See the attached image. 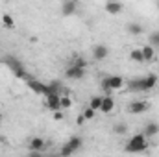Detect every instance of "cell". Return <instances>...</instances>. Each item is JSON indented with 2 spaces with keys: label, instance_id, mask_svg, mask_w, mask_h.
<instances>
[{
  "label": "cell",
  "instance_id": "14",
  "mask_svg": "<svg viewBox=\"0 0 159 157\" xmlns=\"http://www.w3.org/2000/svg\"><path fill=\"white\" fill-rule=\"evenodd\" d=\"M159 133V124L157 122H148L146 128H144V135L146 137H156Z\"/></svg>",
  "mask_w": 159,
  "mask_h": 157
},
{
  "label": "cell",
  "instance_id": "26",
  "mask_svg": "<svg viewBox=\"0 0 159 157\" xmlns=\"http://www.w3.org/2000/svg\"><path fill=\"white\" fill-rule=\"evenodd\" d=\"M59 154H61V155H65V157H69V155H72V154H76V152H74V150L65 142V144H63V148L59 150Z\"/></svg>",
  "mask_w": 159,
  "mask_h": 157
},
{
  "label": "cell",
  "instance_id": "7",
  "mask_svg": "<svg viewBox=\"0 0 159 157\" xmlns=\"http://www.w3.org/2000/svg\"><path fill=\"white\" fill-rule=\"evenodd\" d=\"M113 109H115V100L111 98V94H107V96H102L100 113H104V115H109V113H113Z\"/></svg>",
  "mask_w": 159,
  "mask_h": 157
},
{
  "label": "cell",
  "instance_id": "27",
  "mask_svg": "<svg viewBox=\"0 0 159 157\" xmlns=\"http://www.w3.org/2000/svg\"><path fill=\"white\" fill-rule=\"evenodd\" d=\"M74 65H78V67H81V69H87V61H85V59H83L81 56L74 59Z\"/></svg>",
  "mask_w": 159,
  "mask_h": 157
},
{
  "label": "cell",
  "instance_id": "30",
  "mask_svg": "<svg viewBox=\"0 0 159 157\" xmlns=\"http://www.w3.org/2000/svg\"><path fill=\"white\" fill-rule=\"evenodd\" d=\"M83 122H85V117H83V115H78V118H76V124H78V126H81Z\"/></svg>",
  "mask_w": 159,
  "mask_h": 157
},
{
  "label": "cell",
  "instance_id": "18",
  "mask_svg": "<svg viewBox=\"0 0 159 157\" xmlns=\"http://www.w3.org/2000/svg\"><path fill=\"white\" fill-rule=\"evenodd\" d=\"M81 142H83V141H81V137H78V135H74V137H70V139L67 141V144H69L74 152H78L80 148H81Z\"/></svg>",
  "mask_w": 159,
  "mask_h": 157
},
{
  "label": "cell",
  "instance_id": "22",
  "mask_svg": "<svg viewBox=\"0 0 159 157\" xmlns=\"http://www.w3.org/2000/svg\"><path fill=\"white\" fill-rule=\"evenodd\" d=\"M100 105H102V96H91L89 107H93L94 111H100Z\"/></svg>",
  "mask_w": 159,
  "mask_h": 157
},
{
  "label": "cell",
  "instance_id": "31",
  "mask_svg": "<svg viewBox=\"0 0 159 157\" xmlns=\"http://www.w3.org/2000/svg\"><path fill=\"white\" fill-rule=\"evenodd\" d=\"M61 2H78V0H61Z\"/></svg>",
  "mask_w": 159,
  "mask_h": 157
},
{
  "label": "cell",
  "instance_id": "17",
  "mask_svg": "<svg viewBox=\"0 0 159 157\" xmlns=\"http://www.w3.org/2000/svg\"><path fill=\"white\" fill-rule=\"evenodd\" d=\"M4 63H6L11 70H17V69H20V67H22V63H20L19 59H15L13 56H7V57L4 59Z\"/></svg>",
  "mask_w": 159,
  "mask_h": 157
},
{
  "label": "cell",
  "instance_id": "33",
  "mask_svg": "<svg viewBox=\"0 0 159 157\" xmlns=\"http://www.w3.org/2000/svg\"><path fill=\"white\" fill-rule=\"evenodd\" d=\"M0 2H2V0H0Z\"/></svg>",
  "mask_w": 159,
  "mask_h": 157
},
{
  "label": "cell",
  "instance_id": "23",
  "mask_svg": "<svg viewBox=\"0 0 159 157\" xmlns=\"http://www.w3.org/2000/svg\"><path fill=\"white\" fill-rule=\"evenodd\" d=\"M13 74L17 76V78H20V79H24V81H28V79H32V76L24 70V67H20V69H17V70H13Z\"/></svg>",
  "mask_w": 159,
  "mask_h": 157
},
{
  "label": "cell",
  "instance_id": "10",
  "mask_svg": "<svg viewBox=\"0 0 159 157\" xmlns=\"http://www.w3.org/2000/svg\"><path fill=\"white\" fill-rule=\"evenodd\" d=\"M52 92H56V94H65V87H63V83H61L59 79H54V81L46 83V94H52ZM46 94H44V96H46Z\"/></svg>",
  "mask_w": 159,
  "mask_h": 157
},
{
  "label": "cell",
  "instance_id": "24",
  "mask_svg": "<svg viewBox=\"0 0 159 157\" xmlns=\"http://www.w3.org/2000/svg\"><path fill=\"white\" fill-rule=\"evenodd\" d=\"M113 131H115L117 135H126V133H128V124H124V122H119V124H115Z\"/></svg>",
  "mask_w": 159,
  "mask_h": 157
},
{
  "label": "cell",
  "instance_id": "20",
  "mask_svg": "<svg viewBox=\"0 0 159 157\" xmlns=\"http://www.w3.org/2000/svg\"><path fill=\"white\" fill-rule=\"evenodd\" d=\"M2 24H4L7 30H13V28H15V20H13V17H11V15H7V13H4V15H2Z\"/></svg>",
  "mask_w": 159,
  "mask_h": 157
},
{
  "label": "cell",
  "instance_id": "16",
  "mask_svg": "<svg viewBox=\"0 0 159 157\" xmlns=\"http://www.w3.org/2000/svg\"><path fill=\"white\" fill-rule=\"evenodd\" d=\"M129 59L135 61V63H144V56H143V50L141 48H133L129 52Z\"/></svg>",
  "mask_w": 159,
  "mask_h": 157
},
{
  "label": "cell",
  "instance_id": "5",
  "mask_svg": "<svg viewBox=\"0 0 159 157\" xmlns=\"http://www.w3.org/2000/svg\"><path fill=\"white\" fill-rule=\"evenodd\" d=\"M65 78L67 79H83L85 78V69H81V67H78V65H70L67 70H65Z\"/></svg>",
  "mask_w": 159,
  "mask_h": 157
},
{
  "label": "cell",
  "instance_id": "11",
  "mask_svg": "<svg viewBox=\"0 0 159 157\" xmlns=\"http://www.w3.org/2000/svg\"><path fill=\"white\" fill-rule=\"evenodd\" d=\"M44 146H46V141H44L43 137H34V139L30 141V150H32V154H39V152H43Z\"/></svg>",
  "mask_w": 159,
  "mask_h": 157
},
{
  "label": "cell",
  "instance_id": "29",
  "mask_svg": "<svg viewBox=\"0 0 159 157\" xmlns=\"http://www.w3.org/2000/svg\"><path fill=\"white\" fill-rule=\"evenodd\" d=\"M63 113H61V109H57V111H54V120H63Z\"/></svg>",
  "mask_w": 159,
  "mask_h": 157
},
{
  "label": "cell",
  "instance_id": "32",
  "mask_svg": "<svg viewBox=\"0 0 159 157\" xmlns=\"http://www.w3.org/2000/svg\"><path fill=\"white\" fill-rule=\"evenodd\" d=\"M157 9H159V0H157Z\"/></svg>",
  "mask_w": 159,
  "mask_h": 157
},
{
  "label": "cell",
  "instance_id": "28",
  "mask_svg": "<svg viewBox=\"0 0 159 157\" xmlns=\"http://www.w3.org/2000/svg\"><path fill=\"white\" fill-rule=\"evenodd\" d=\"M150 44H152V46H159V32L150 35Z\"/></svg>",
  "mask_w": 159,
  "mask_h": 157
},
{
  "label": "cell",
  "instance_id": "15",
  "mask_svg": "<svg viewBox=\"0 0 159 157\" xmlns=\"http://www.w3.org/2000/svg\"><path fill=\"white\" fill-rule=\"evenodd\" d=\"M141 50H143L144 61H154V57H156V48H154L152 44H146V46H143Z\"/></svg>",
  "mask_w": 159,
  "mask_h": 157
},
{
  "label": "cell",
  "instance_id": "25",
  "mask_svg": "<svg viewBox=\"0 0 159 157\" xmlns=\"http://www.w3.org/2000/svg\"><path fill=\"white\" fill-rule=\"evenodd\" d=\"M96 113H98V111H94L93 107H89V105H87V107L83 109V113H81V115L85 117V120H93V118H94V115H96Z\"/></svg>",
  "mask_w": 159,
  "mask_h": 157
},
{
  "label": "cell",
  "instance_id": "2",
  "mask_svg": "<svg viewBox=\"0 0 159 157\" xmlns=\"http://www.w3.org/2000/svg\"><path fill=\"white\" fill-rule=\"evenodd\" d=\"M156 85H157V76H156V74H148V76H144V78H139V79H133V81H129L128 89H131V91H141V92H146V91H152Z\"/></svg>",
  "mask_w": 159,
  "mask_h": 157
},
{
  "label": "cell",
  "instance_id": "9",
  "mask_svg": "<svg viewBox=\"0 0 159 157\" xmlns=\"http://www.w3.org/2000/svg\"><path fill=\"white\" fill-rule=\"evenodd\" d=\"M107 56H109V48H107L106 44H96V46L93 48V57H94L96 61H104Z\"/></svg>",
  "mask_w": 159,
  "mask_h": 157
},
{
  "label": "cell",
  "instance_id": "1",
  "mask_svg": "<svg viewBox=\"0 0 159 157\" xmlns=\"http://www.w3.org/2000/svg\"><path fill=\"white\" fill-rule=\"evenodd\" d=\"M148 137L144 135V133H135V135H131V139L126 142V152H129V154H143V152H146L148 150Z\"/></svg>",
  "mask_w": 159,
  "mask_h": 157
},
{
  "label": "cell",
  "instance_id": "21",
  "mask_svg": "<svg viewBox=\"0 0 159 157\" xmlns=\"http://www.w3.org/2000/svg\"><path fill=\"white\" fill-rule=\"evenodd\" d=\"M128 32H129L131 35H141V34H143V26L137 24V22H129V24H128Z\"/></svg>",
  "mask_w": 159,
  "mask_h": 157
},
{
  "label": "cell",
  "instance_id": "6",
  "mask_svg": "<svg viewBox=\"0 0 159 157\" xmlns=\"http://www.w3.org/2000/svg\"><path fill=\"white\" fill-rule=\"evenodd\" d=\"M59 96H61V94H56V92H52V94H46V96H44V104H46V107H48L52 113H54V111H57V109H61Z\"/></svg>",
  "mask_w": 159,
  "mask_h": 157
},
{
  "label": "cell",
  "instance_id": "19",
  "mask_svg": "<svg viewBox=\"0 0 159 157\" xmlns=\"http://www.w3.org/2000/svg\"><path fill=\"white\" fill-rule=\"evenodd\" d=\"M59 104H61V109H70L72 107V98L69 96V94H61L59 96Z\"/></svg>",
  "mask_w": 159,
  "mask_h": 157
},
{
  "label": "cell",
  "instance_id": "8",
  "mask_svg": "<svg viewBox=\"0 0 159 157\" xmlns=\"http://www.w3.org/2000/svg\"><path fill=\"white\" fill-rule=\"evenodd\" d=\"M28 83V87L35 92V94H41V96H44L46 94V83H43V81H39V79H28L26 81Z\"/></svg>",
  "mask_w": 159,
  "mask_h": 157
},
{
  "label": "cell",
  "instance_id": "12",
  "mask_svg": "<svg viewBox=\"0 0 159 157\" xmlns=\"http://www.w3.org/2000/svg\"><path fill=\"white\" fill-rule=\"evenodd\" d=\"M106 11L109 15H119L120 11H122V4H120L119 0H109V2H106Z\"/></svg>",
  "mask_w": 159,
  "mask_h": 157
},
{
  "label": "cell",
  "instance_id": "3",
  "mask_svg": "<svg viewBox=\"0 0 159 157\" xmlns=\"http://www.w3.org/2000/svg\"><path fill=\"white\" fill-rule=\"evenodd\" d=\"M102 87H104V91H106L107 94H111V92H115V91H122V89L126 87V81H124L122 76L111 74V76H106V78L102 79Z\"/></svg>",
  "mask_w": 159,
  "mask_h": 157
},
{
  "label": "cell",
  "instance_id": "4",
  "mask_svg": "<svg viewBox=\"0 0 159 157\" xmlns=\"http://www.w3.org/2000/svg\"><path fill=\"white\" fill-rule=\"evenodd\" d=\"M150 109V104L146 102V100H133V102H129V105H128V111L131 113V115H143V113H146Z\"/></svg>",
  "mask_w": 159,
  "mask_h": 157
},
{
  "label": "cell",
  "instance_id": "13",
  "mask_svg": "<svg viewBox=\"0 0 159 157\" xmlns=\"http://www.w3.org/2000/svg\"><path fill=\"white\" fill-rule=\"evenodd\" d=\"M76 9H78V2H63L61 13H63L65 17H70V15L76 13Z\"/></svg>",
  "mask_w": 159,
  "mask_h": 157
}]
</instances>
